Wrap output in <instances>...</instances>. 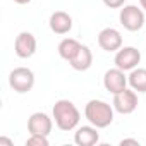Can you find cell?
<instances>
[{
    "label": "cell",
    "mask_w": 146,
    "mask_h": 146,
    "mask_svg": "<svg viewBox=\"0 0 146 146\" xmlns=\"http://www.w3.org/2000/svg\"><path fill=\"white\" fill-rule=\"evenodd\" d=\"M52 113H53V120H55V125L60 129V131H72L76 129L79 120H81V113L78 110V107L69 102V100H58L55 102L53 108H52Z\"/></svg>",
    "instance_id": "6da1fadb"
},
{
    "label": "cell",
    "mask_w": 146,
    "mask_h": 146,
    "mask_svg": "<svg viewBox=\"0 0 146 146\" xmlns=\"http://www.w3.org/2000/svg\"><path fill=\"white\" fill-rule=\"evenodd\" d=\"M113 105L103 100H90L84 107V117L88 122L98 129H105L113 122Z\"/></svg>",
    "instance_id": "7a4b0ae2"
},
{
    "label": "cell",
    "mask_w": 146,
    "mask_h": 146,
    "mask_svg": "<svg viewBox=\"0 0 146 146\" xmlns=\"http://www.w3.org/2000/svg\"><path fill=\"white\" fill-rule=\"evenodd\" d=\"M9 84L16 93H28L35 86V72L28 67H16L9 74Z\"/></svg>",
    "instance_id": "3957f363"
},
{
    "label": "cell",
    "mask_w": 146,
    "mask_h": 146,
    "mask_svg": "<svg viewBox=\"0 0 146 146\" xmlns=\"http://www.w3.org/2000/svg\"><path fill=\"white\" fill-rule=\"evenodd\" d=\"M119 21L127 31H139L144 26V12L137 5H124V9H120Z\"/></svg>",
    "instance_id": "277c9868"
},
{
    "label": "cell",
    "mask_w": 146,
    "mask_h": 146,
    "mask_svg": "<svg viewBox=\"0 0 146 146\" xmlns=\"http://www.w3.org/2000/svg\"><path fill=\"white\" fill-rule=\"evenodd\" d=\"M115 67L122 69V70H132L137 67V64L141 62V52L134 46H124L119 48L115 52Z\"/></svg>",
    "instance_id": "5b68a950"
},
{
    "label": "cell",
    "mask_w": 146,
    "mask_h": 146,
    "mask_svg": "<svg viewBox=\"0 0 146 146\" xmlns=\"http://www.w3.org/2000/svg\"><path fill=\"white\" fill-rule=\"evenodd\" d=\"M127 76H125V70L119 69V67H113V69H108L103 76V86L108 93L112 95H117L120 93L122 90L127 88Z\"/></svg>",
    "instance_id": "8992f818"
},
{
    "label": "cell",
    "mask_w": 146,
    "mask_h": 146,
    "mask_svg": "<svg viewBox=\"0 0 146 146\" xmlns=\"http://www.w3.org/2000/svg\"><path fill=\"white\" fill-rule=\"evenodd\" d=\"M112 105H113L115 112H119L122 115H129L137 108V95L132 88L131 90L125 88L120 93L113 95V103Z\"/></svg>",
    "instance_id": "52a82bcc"
},
{
    "label": "cell",
    "mask_w": 146,
    "mask_h": 146,
    "mask_svg": "<svg viewBox=\"0 0 146 146\" xmlns=\"http://www.w3.org/2000/svg\"><path fill=\"white\" fill-rule=\"evenodd\" d=\"M14 52L19 58H29L36 53V38L29 31H23L16 36Z\"/></svg>",
    "instance_id": "ba28073f"
},
{
    "label": "cell",
    "mask_w": 146,
    "mask_h": 146,
    "mask_svg": "<svg viewBox=\"0 0 146 146\" xmlns=\"http://www.w3.org/2000/svg\"><path fill=\"white\" fill-rule=\"evenodd\" d=\"M98 45L105 52H117L122 48V35L115 28H103L98 33Z\"/></svg>",
    "instance_id": "9c48e42d"
},
{
    "label": "cell",
    "mask_w": 146,
    "mask_h": 146,
    "mask_svg": "<svg viewBox=\"0 0 146 146\" xmlns=\"http://www.w3.org/2000/svg\"><path fill=\"white\" fill-rule=\"evenodd\" d=\"M52 127H53V120L45 112H35L28 119V131H29V134L48 136L52 132Z\"/></svg>",
    "instance_id": "30bf717a"
},
{
    "label": "cell",
    "mask_w": 146,
    "mask_h": 146,
    "mask_svg": "<svg viewBox=\"0 0 146 146\" xmlns=\"http://www.w3.org/2000/svg\"><path fill=\"white\" fill-rule=\"evenodd\" d=\"M48 24L55 35H67L72 29V17L64 11H57L50 16Z\"/></svg>",
    "instance_id": "8fae6325"
},
{
    "label": "cell",
    "mask_w": 146,
    "mask_h": 146,
    "mask_svg": "<svg viewBox=\"0 0 146 146\" xmlns=\"http://www.w3.org/2000/svg\"><path fill=\"white\" fill-rule=\"evenodd\" d=\"M98 141H100V134H98V127H95V125L78 127V131L74 134V143L78 146H93Z\"/></svg>",
    "instance_id": "7c38bea8"
},
{
    "label": "cell",
    "mask_w": 146,
    "mask_h": 146,
    "mask_svg": "<svg viewBox=\"0 0 146 146\" xmlns=\"http://www.w3.org/2000/svg\"><path fill=\"white\" fill-rule=\"evenodd\" d=\"M91 64H93V53H91L90 46H86V45H81L79 52L74 55V58L69 62V65H70L72 69H74V70H79V72L88 70V69L91 67Z\"/></svg>",
    "instance_id": "4fadbf2b"
},
{
    "label": "cell",
    "mask_w": 146,
    "mask_h": 146,
    "mask_svg": "<svg viewBox=\"0 0 146 146\" xmlns=\"http://www.w3.org/2000/svg\"><path fill=\"white\" fill-rule=\"evenodd\" d=\"M79 48H81V43H79L78 40H74V38H64V40L58 43L57 52H58L60 58L70 62L72 58H74V55L79 52Z\"/></svg>",
    "instance_id": "5bb4252c"
},
{
    "label": "cell",
    "mask_w": 146,
    "mask_h": 146,
    "mask_svg": "<svg viewBox=\"0 0 146 146\" xmlns=\"http://www.w3.org/2000/svg\"><path fill=\"white\" fill-rule=\"evenodd\" d=\"M127 83L136 93H146V69L143 67L132 69L127 76Z\"/></svg>",
    "instance_id": "9a60e30c"
},
{
    "label": "cell",
    "mask_w": 146,
    "mask_h": 146,
    "mask_svg": "<svg viewBox=\"0 0 146 146\" xmlns=\"http://www.w3.org/2000/svg\"><path fill=\"white\" fill-rule=\"evenodd\" d=\"M26 146H48V136L43 134H31L26 139Z\"/></svg>",
    "instance_id": "2e32d148"
},
{
    "label": "cell",
    "mask_w": 146,
    "mask_h": 146,
    "mask_svg": "<svg viewBox=\"0 0 146 146\" xmlns=\"http://www.w3.org/2000/svg\"><path fill=\"white\" fill-rule=\"evenodd\" d=\"M103 4L108 9H119V7H124L125 0H103Z\"/></svg>",
    "instance_id": "e0dca14e"
},
{
    "label": "cell",
    "mask_w": 146,
    "mask_h": 146,
    "mask_svg": "<svg viewBox=\"0 0 146 146\" xmlns=\"http://www.w3.org/2000/svg\"><path fill=\"white\" fill-rule=\"evenodd\" d=\"M0 146H14V141L2 136V137H0Z\"/></svg>",
    "instance_id": "ac0fdd59"
},
{
    "label": "cell",
    "mask_w": 146,
    "mask_h": 146,
    "mask_svg": "<svg viewBox=\"0 0 146 146\" xmlns=\"http://www.w3.org/2000/svg\"><path fill=\"white\" fill-rule=\"evenodd\" d=\"M120 144H122V146H124V144H134V146H137L139 141H137V139H122Z\"/></svg>",
    "instance_id": "d6986e66"
},
{
    "label": "cell",
    "mask_w": 146,
    "mask_h": 146,
    "mask_svg": "<svg viewBox=\"0 0 146 146\" xmlns=\"http://www.w3.org/2000/svg\"><path fill=\"white\" fill-rule=\"evenodd\" d=\"M16 4H19V5H26V4H29L31 0H14Z\"/></svg>",
    "instance_id": "ffe728a7"
},
{
    "label": "cell",
    "mask_w": 146,
    "mask_h": 146,
    "mask_svg": "<svg viewBox=\"0 0 146 146\" xmlns=\"http://www.w3.org/2000/svg\"><path fill=\"white\" fill-rule=\"evenodd\" d=\"M139 4H141V7L146 11V0H139Z\"/></svg>",
    "instance_id": "44dd1931"
}]
</instances>
